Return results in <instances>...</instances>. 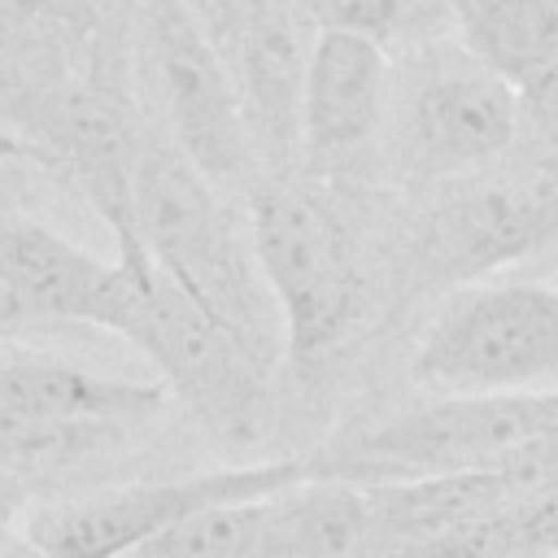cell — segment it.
<instances>
[{"label": "cell", "instance_id": "cell-1", "mask_svg": "<svg viewBox=\"0 0 558 558\" xmlns=\"http://www.w3.org/2000/svg\"><path fill=\"white\" fill-rule=\"evenodd\" d=\"M131 192L144 257L270 375L283 362V323L231 196L153 126L140 131Z\"/></svg>", "mask_w": 558, "mask_h": 558}, {"label": "cell", "instance_id": "cell-2", "mask_svg": "<svg viewBox=\"0 0 558 558\" xmlns=\"http://www.w3.org/2000/svg\"><path fill=\"white\" fill-rule=\"evenodd\" d=\"M558 432V388L436 397L418 410L340 432L305 453L310 480L392 484L458 471H497L523 445Z\"/></svg>", "mask_w": 558, "mask_h": 558}, {"label": "cell", "instance_id": "cell-3", "mask_svg": "<svg viewBox=\"0 0 558 558\" xmlns=\"http://www.w3.org/2000/svg\"><path fill=\"white\" fill-rule=\"evenodd\" d=\"M166 401L157 379L96 375L44 353L0 357V471L31 488L87 466L148 432Z\"/></svg>", "mask_w": 558, "mask_h": 558}, {"label": "cell", "instance_id": "cell-4", "mask_svg": "<svg viewBox=\"0 0 558 558\" xmlns=\"http://www.w3.org/2000/svg\"><path fill=\"white\" fill-rule=\"evenodd\" d=\"M118 262V257H113ZM122 266L109 331L135 344L153 366L166 397H174L227 449H248L262 436L266 371L153 262Z\"/></svg>", "mask_w": 558, "mask_h": 558}, {"label": "cell", "instance_id": "cell-5", "mask_svg": "<svg viewBox=\"0 0 558 558\" xmlns=\"http://www.w3.org/2000/svg\"><path fill=\"white\" fill-rule=\"evenodd\" d=\"M388 166L414 187H440L493 166L519 140L514 87L484 70L462 44L427 39L392 65L384 113Z\"/></svg>", "mask_w": 558, "mask_h": 558}, {"label": "cell", "instance_id": "cell-6", "mask_svg": "<svg viewBox=\"0 0 558 558\" xmlns=\"http://www.w3.org/2000/svg\"><path fill=\"white\" fill-rule=\"evenodd\" d=\"M414 379L436 397L558 388V288L527 279L453 288L418 336Z\"/></svg>", "mask_w": 558, "mask_h": 558}, {"label": "cell", "instance_id": "cell-7", "mask_svg": "<svg viewBox=\"0 0 558 558\" xmlns=\"http://www.w3.org/2000/svg\"><path fill=\"white\" fill-rule=\"evenodd\" d=\"M135 57L161 113V135L222 196H248L266 170L244 126L231 74L183 0H140Z\"/></svg>", "mask_w": 558, "mask_h": 558}, {"label": "cell", "instance_id": "cell-8", "mask_svg": "<svg viewBox=\"0 0 558 558\" xmlns=\"http://www.w3.org/2000/svg\"><path fill=\"white\" fill-rule=\"evenodd\" d=\"M248 244L283 323V357L331 353L357 314V275L336 214L283 174L244 196Z\"/></svg>", "mask_w": 558, "mask_h": 558}, {"label": "cell", "instance_id": "cell-9", "mask_svg": "<svg viewBox=\"0 0 558 558\" xmlns=\"http://www.w3.org/2000/svg\"><path fill=\"white\" fill-rule=\"evenodd\" d=\"M301 480H310L305 453L227 462V466L174 475V480H144V484H113V488L48 497L22 514L17 532L52 558H131L140 545H148L153 536H161L166 527H174L179 519L205 506L275 497Z\"/></svg>", "mask_w": 558, "mask_h": 558}, {"label": "cell", "instance_id": "cell-10", "mask_svg": "<svg viewBox=\"0 0 558 558\" xmlns=\"http://www.w3.org/2000/svg\"><path fill=\"white\" fill-rule=\"evenodd\" d=\"M510 153L436 187L414 244L436 288L484 283L558 240V157Z\"/></svg>", "mask_w": 558, "mask_h": 558}, {"label": "cell", "instance_id": "cell-11", "mask_svg": "<svg viewBox=\"0 0 558 558\" xmlns=\"http://www.w3.org/2000/svg\"><path fill=\"white\" fill-rule=\"evenodd\" d=\"M314 31L318 26L296 0H257L218 44L266 174L288 170L301 153V87Z\"/></svg>", "mask_w": 558, "mask_h": 558}, {"label": "cell", "instance_id": "cell-12", "mask_svg": "<svg viewBox=\"0 0 558 558\" xmlns=\"http://www.w3.org/2000/svg\"><path fill=\"white\" fill-rule=\"evenodd\" d=\"M0 270L17 318L31 323H83L109 331L122 266L65 240L31 209L0 214Z\"/></svg>", "mask_w": 558, "mask_h": 558}, {"label": "cell", "instance_id": "cell-13", "mask_svg": "<svg viewBox=\"0 0 558 558\" xmlns=\"http://www.w3.org/2000/svg\"><path fill=\"white\" fill-rule=\"evenodd\" d=\"M388 48L344 31H314L301 87V153H310L314 161H331L371 144L388 113Z\"/></svg>", "mask_w": 558, "mask_h": 558}, {"label": "cell", "instance_id": "cell-14", "mask_svg": "<svg viewBox=\"0 0 558 558\" xmlns=\"http://www.w3.org/2000/svg\"><path fill=\"white\" fill-rule=\"evenodd\" d=\"M514 493L497 471H458V475H423V480H392L366 484L371 506V558H397L423 541H436Z\"/></svg>", "mask_w": 558, "mask_h": 558}, {"label": "cell", "instance_id": "cell-15", "mask_svg": "<svg viewBox=\"0 0 558 558\" xmlns=\"http://www.w3.org/2000/svg\"><path fill=\"white\" fill-rule=\"evenodd\" d=\"M257 558H371L366 488L301 480L262 506Z\"/></svg>", "mask_w": 558, "mask_h": 558}, {"label": "cell", "instance_id": "cell-16", "mask_svg": "<svg viewBox=\"0 0 558 558\" xmlns=\"http://www.w3.org/2000/svg\"><path fill=\"white\" fill-rule=\"evenodd\" d=\"M453 26L462 48L510 87L558 65V0H458Z\"/></svg>", "mask_w": 558, "mask_h": 558}, {"label": "cell", "instance_id": "cell-17", "mask_svg": "<svg viewBox=\"0 0 558 558\" xmlns=\"http://www.w3.org/2000/svg\"><path fill=\"white\" fill-rule=\"evenodd\" d=\"M262 506L257 501H222L205 506L148 545H140L131 558H257V536H262Z\"/></svg>", "mask_w": 558, "mask_h": 558}, {"label": "cell", "instance_id": "cell-18", "mask_svg": "<svg viewBox=\"0 0 558 558\" xmlns=\"http://www.w3.org/2000/svg\"><path fill=\"white\" fill-rule=\"evenodd\" d=\"M318 31L362 35L379 48L410 35L440 0H296Z\"/></svg>", "mask_w": 558, "mask_h": 558}, {"label": "cell", "instance_id": "cell-19", "mask_svg": "<svg viewBox=\"0 0 558 558\" xmlns=\"http://www.w3.org/2000/svg\"><path fill=\"white\" fill-rule=\"evenodd\" d=\"M514 105H519V131L536 140V153L558 157V65L514 87Z\"/></svg>", "mask_w": 558, "mask_h": 558}, {"label": "cell", "instance_id": "cell-20", "mask_svg": "<svg viewBox=\"0 0 558 558\" xmlns=\"http://www.w3.org/2000/svg\"><path fill=\"white\" fill-rule=\"evenodd\" d=\"M257 0H183V9L196 17V26L205 31V39L218 48L235 26H240V17L253 9Z\"/></svg>", "mask_w": 558, "mask_h": 558}, {"label": "cell", "instance_id": "cell-21", "mask_svg": "<svg viewBox=\"0 0 558 558\" xmlns=\"http://www.w3.org/2000/svg\"><path fill=\"white\" fill-rule=\"evenodd\" d=\"M26 514V484L9 471H0V549L17 536V523Z\"/></svg>", "mask_w": 558, "mask_h": 558}, {"label": "cell", "instance_id": "cell-22", "mask_svg": "<svg viewBox=\"0 0 558 558\" xmlns=\"http://www.w3.org/2000/svg\"><path fill=\"white\" fill-rule=\"evenodd\" d=\"M0 558H52V554H44L39 545H31V541L17 532V536H13V541L0 549Z\"/></svg>", "mask_w": 558, "mask_h": 558}, {"label": "cell", "instance_id": "cell-23", "mask_svg": "<svg viewBox=\"0 0 558 558\" xmlns=\"http://www.w3.org/2000/svg\"><path fill=\"white\" fill-rule=\"evenodd\" d=\"M0 323H9V327H26V323L17 318V310H13V296H9V283H4V270H0Z\"/></svg>", "mask_w": 558, "mask_h": 558}, {"label": "cell", "instance_id": "cell-24", "mask_svg": "<svg viewBox=\"0 0 558 558\" xmlns=\"http://www.w3.org/2000/svg\"><path fill=\"white\" fill-rule=\"evenodd\" d=\"M9 209H22V192L0 179V214H9Z\"/></svg>", "mask_w": 558, "mask_h": 558}, {"label": "cell", "instance_id": "cell-25", "mask_svg": "<svg viewBox=\"0 0 558 558\" xmlns=\"http://www.w3.org/2000/svg\"><path fill=\"white\" fill-rule=\"evenodd\" d=\"M17 331H22V327H9V323H0V344H4V340H13Z\"/></svg>", "mask_w": 558, "mask_h": 558}, {"label": "cell", "instance_id": "cell-26", "mask_svg": "<svg viewBox=\"0 0 558 558\" xmlns=\"http://www.w3.org/2000/svg\"><path fill=\"white\" fill-rule=\"evenodd\" d=\"M39 4H65V9H83V0H39Z\"/></svg>", "mask_w": 558, "mask_h": 558}, {"label": "cell", "instance_id": "cell-27", "mask_svg": "<svg viewBox=\"0 0 558 558\" xmlns=\"http://www.w3.org/2000/svg\"><path fill=\"white\" fill-rule=\"evenodd\" d=\"M440 4H449V9H453V4H458V0H440Z\"/></svg>", "mask_w": 558, "mask_h": 558}]
</instances>
